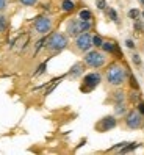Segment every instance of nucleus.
<instances>
[{"label": "nucleus", "mask_w": 144, "mask_h": 155, "mask_svg": "<svg viewBox=\"0 0 144 155\" xmlns=\"http://www.w3.org/2000/svg\"><path fill=\"white\" fill-rule=\"evenodd\" d=\"M130 74V71L127 68L121 66L119 63H111L108 66L106 72H105V78H106V83L111 85V86H122L125 81H127V77Z\"/></svg>", "instance_id": "f257e3e1"}, {"label": "nucleus", "mask_w": 144, "mask_h": 155, "mask_svg": "<svg viewBox=\"0 0 144 155\" xmlns=\"http://www.w3.org/2000/svg\"><path fill=\"white\" fill-rule=\"evenodd\" d=\"M69 45V36L66 33H60L55 31L50 36H47V42H46V49L52 53V55H57L61 50H64Z\"/></svg>", "instance_id": "f03ea898"}, {"label": "nucleus", "mask_w": 144, "mask_h": 155, "mask_svg": "<svg viewBox=\"0 0 144 155\" xmlns=\"http://www.w3.org/2000/svg\"><path fill=\"white\" fill-rule=\"evenodd\" d=\"M83 63L91 69H100L106 64V53L100 50H88L85 52Z\"/></svg>", "instance_id": "7ed1b4c3"}, {"label": "nucleus", "mask_w": 144, "mask_h": 155, "mask_svg": "<svg viewBox=\"0 0 144 155\" xmlns=\"http://www.w3.org/2000/svg\"><path fill=\"white\" fill-rule=\"evenodd\" d=\"M102 81V74L100 72H88V74H83L82 77V85H80V91L85 94L94 91Z\"/></svg>", "instance_id": "20e7f679"}, {"label": "nucleus", "mask_w": 144, "mask_h": 155, "mask_svg": "<svg viewBox=\"0 0 144 155\" xmlns=\"http://www.w3.org/2000/svg\"><path fill=\"white\" fill-rule=\"evenodd\" d=\"M52 27H53V21L50 19L49 16H38L34 17L33 21V30L38 33V35H49L52 31Z\"/></svg>", "instance_id": "39448f33"}, {"label": "nucleus", "mask_w": 144, "mask_h": 155, "mask_svg": "<svg viewBox=\"0 0 144 155\" xmlns=\"http://www.w3.org/2000/svg\"><path fill=\"white\" fill-rule=\"evenodd\" d=\"M75 49L80 50V52H88L93 49V35L89 31H85V33H80L78 36H75Z\"/></svg>", "instance_id": "423d86ee"}, {"label": "nucleus", "mask_w": 144, "mask_h": 155, "mask_svg": "<svg viewBox=\"0 0 144 155\" xmlns=\"http://www.w3.org/2000/svg\"><path fill=\"white\" fill-rule=\"evenodd\" d=\"M142 114L138 111V110H130L125 113V125L132 130H136L142 125Z\"/></svg>", "instance_id": "0eeeda50"}, {"label": "nucleus", "mask_w": 144, "mask_h": 155, "mask_svg": "<svg viewBox=\"0 0 144 155\" xmlns=\"http://www.w3.org/2000/svg\"><path fill=\"white\" fill-rule=\"evenodd\" d=\"M116 125H118V119H116V114H108V116L102 117V119L96 124V130H97V132H100V133H103V132H110V130L114 129Z\"/></svg>", "instance_id": "6e6552de"}, {"label": "nucleus", "mask_w": 144, "mask_h": 155, "mask_svg": "<svg viewBox=\"0 0 144 155\" xmlns=\"http://www.w3.org/2000/svg\"><path fill=\"white\" fill-rule=\"evenodd\" d=\"M80 33H85L83 28H82V21L78 19H69L67 24H66V35L67 36H72V38H75V36H78Z\"/></svg>", "instance_id": "1a4fd4ad"}, {"label": "nucleus", "mask_w": 144, "mask_h": 155, "mask_svg": "<svg viewBox=\"0 0 144 155\" xmlns=\"http://www.w3.org/2000/svg\"><path fill=\"white\" fill-rule=\"evenodd\" d=\"M105 53H110V55H116L119 60L124 57L122 55V50L119 49V45L116 44L114 41H103V44H102V47H100Z\"/></svg>", "instance_id": "9d476101"}, {"label": "nucleus", "mask_w": 144, "mask_h": 155, "mask_svg": "<svg viewBox=\"0 0 144 155\" xmlns=\"http://www.w3.org/2000/svg\"><path fill=\"white\" fill-rule=\"evenodd\" d=\"M85 74V63L82 61V63H75V64H72V68L67 71V77H70V78H80Z\"/></svg>", "instance_id": "9b49d317"}, {"label": "nucleus", "mask_w": 144, "mask_h": 155, "mask_svg": "<svg viewBox=\"0 0 144 155\" xmlns=\"http://www.w3.org/2000/svg\"><path fill=\"white\" fill-rule=\"evenodd\" d=\"M52 57H53V55H50L47 60H44V61L41 63V64H39L38 68H36V71L33 72V77H41V75L46 74V72H47V63H49V60H50Z\"/></svg>", "instance_id": "f8f14e48"}, {"label": "nucleus", "mask_w": 144, "mask_h": 155, "mask_svg": "<svg viewBox=\"0 0 144 155\" xmlns=\"http://www.w3.org/2000/svg\"><path fill=\"white\" fill-rule=\"evenodd\" d=\"M66 75H61V77H57V78H53L50 83H49V86H47V89H46V93H44V96H50L52 93H53V89H55L58 85H60V81L64 78Z\"/></svg>", "instance_id": "ddd939ff"}, {"label": "nucleus", "mask_w": 144, "mask_h": 155, "mask_svg": "<svg viewBox=\"0 0 144 155\" xmlns=\"http://www.w3.org/2000/svg\"><path fill=\"white\" fill-rule=\"evenodd\" d=\"M60 10H61L63 13H72V11L75 10V3L72 2V0H63Z\"/></svg>", "instance_id": "4468645a"}, {"label": "nucleus", "mask_w": 144, "mask_h": 155, "mask_svg": "<svg viewBox=\"0 0 144 155\" xmlns=\"http://www.w3.org/2000/svg\"><path fill=\"white\" fill-rule=\"evenodd\" d=\"M111 100L114 104H119V102H125V93L122 89H116L114 93H111Z\"/></svg>", "instance_id": "2eb2a0df"}, {"label": "nucleus", "mask_w": 144, "mask_h": 155, "mask_svg": "<svg viewBox=\"0 0 144 155\" xmlns=\"http://www.w3.org/2000/svg\"><path fill=\"white\" fill-rule=\"evenodd\" d=\"M78 19L80 21H93V11L88 10V8H83V10L78 11Z\"/></svg>", "instance_id": "dca6fc26"}, {"label": "nucleus", "mask_w": 144, "mask_h": 155, "mask_svg": "<svg viewBox=\"0 0 144 155\" xmlns=\"http://www.w3.org/2000/svg\"><path fill=\"white\" fill-rule=\"evenodd\" d=\"M125 113H127V105H125V102L114 104V114L116 116H125Z\"/></svg>", "instance_id": "f3484780"}, {"label": "nucleus", "mask_w": 144, "mask_h": 155, "mask_svg": "<svg viewBox=\"0 0 144 155\" xmlns=\"http://www.w3.org/2000/svg\"><path fill=\"white\" fill-rule=\"evenodd\" d=\"M139 146H141L139 143H127L122 149H119V152L121 153H129V152H133L135 149H138Z\"/></svg>", "instance_id": "a211bd4d"}, {"label": "nucleus", "mask_w": 144, "mask_h": 155, "mask_svg": "<svg viewBox=\"0 0 144 155\" xmlns=\"http://www.w3.org/2000/svg\"><path fill=\"white\" fill-rule=\"evenodd\" d=\"M106 16L110 17V21H113L114 24H119V16H118V11L114 8H106Z\"/></svg>", "instance_id": "6ab92c4d"}, {"label": "nucleus", "mask_w": 144, "mask_h": 155, "mask_svg": "<svg viewBox=\"0 0 144 155\" xmlns=\"http://www.w3.org/2000/svg\"><path fill=\"white\" fill-rule=\"evenodd\" d=\"M8 31V17L0 13V33H6Z\"/></svg>", "instance_id": "aec40b11"}, {"label": "nucleus", "mask_w": 144, "mask_h": 155, "mask_svg": "<svg viewBox=\"0 0 144 155\" xmlns=\"http://www.w3.org/2000/svg\"><path fill=\"white\" fill-rule=\"evenodd\" d=\"M46 42H47V36L46 35H44V38H41L39 41H36V44H34V55H36V53H39V50L42 47H46Z\"/></svg>", "instance_id": "412c9836"}, {"label": "nucleus", "mask_w": 144, "mask_h": 155, "mask_svg": "<svg viewBox=\"0 0 144 155\" xmlns=\"http://www.w3.org/2000/svg\"><path fill=\"white\" fill-rule=\"evenodd\" d=\"M103 38L100 35H93V47H96V49H100L102 47V44H103Z\"/></svg>", "instance_id": "4be33fe9"}, {"label": "nucleus", "mask_w": 144, "mask_h": 155, "mask_svg": "<svg viewBox=\"0 0 144 155\" xmlns=\"http://www.w3.org/2000/svg\"><path fill=\"white\" fill-rule=\"evenodd\" d=\"M127 80H129V83H130L132 89H139V83H138V80H136V77H135V75L132 74V72H130V74H129Z\"/></svg>", "instance_id": "5701e85b"}, {"label": "nucleus", "mask_w": 144, "mask_h": 155, "mask_svg": "<svg viewBox=\"0 0 144 155\" xmlns=\"http://www.w3.org/2000/svg\"><path fill=\"white\" fill-rule=\"evenodd\" d=\"M141 93H139V89H135L133 93H130V102L132 104H138L139 100H141Z\"/></svg>", "instance_id": "b1692460"}, {"label": "nucleus", "mask_w": 144, "mask_h": 155, "mask_svg": "<svg viewBox=\"0 0 144 155\" xmlns=\"http://www.w3.org/2000/svg\"><path fill=\"white\" fill-rule=\"evenodd\" d=\"M127 16L130 17L132 21H136V19H139V17H141V11L136 10V8H132V10H129Z\"/></svg>", "instance_id": "393cba45"}, {"label": "nucleus", "mask_w": 144, "mask_h": 155, "mask_svg": "<svg viewBox=\"0 0 144 155\" xmlns=\"http://www.w3.org/2000/svg\"><path fill=\"white\" fill-rule=\"evenodd\" d=\"M132 63L136 68H141L142 66V60H141V57L138 55V53H133V55H132Z\"/></svg>", "instance_id": "a878e982"}, {"label": "nucleus", "mask_w": 144, "mask_h": 155, "mask_svg": "<svg viewBox=\"0 0 144 155\" xmlns=\"http://www.w3.org/2000/svg\"><path fill=\"white\" fill-rule=\"evenodd\" d=\"M135 24H133V28H135V31L136 33H141L142 30H144V24L139 21V19H136V21H133Z\"/></svg>", "instance_id": "bb28decb"}, {"label": "nucleus", "mask_w": 144, "mask_h": 155, "mask_svg": "<svg viewBox=\"0 0 144 155\" xmlns=\"http://www.w3.org/2000/svg\"><path fill=\"white\" fill-rule=\"evenodd\" d=\"M22 6H34V5H38L39 0H17Z\"/></svg>", "instance_id": "cd10ccee"}, {"label": "nucleus", "mask_w": 144, "mask_h": 155, "mask_svg": "<svg viewBox=\"0 0 144 155\" xmlns=\"http://www.w3.org/2000/svg\"><path fill=\"white\" fill-rule=\"evenodd\" d=\"M96 6H97V10H100V11H105L108 5H106V0H96Z\"/></svg>", "instance_id": "c85d7f7f"}, {"label": "nucleus", "mask_w": 144, "mask_h": 155, "mask_svg": "<svg viewBox=\"0 0 144 155\" xmlns=\"http://www.w3.org/2000/svg\"><path fill=\"white\" fill-rule=\"evenodd\" d=\"M125 47L130 49V50H135V47H136V45H135V41H133V39L127 38V39H125Z\"/></svg>", "instance_id": "c756f323"}, {"label": "nucleus", "mask_w": 144, "mask_h": 155, "mask_svg": "<svg viewBox=\"0 0 144 155\" xmlns=\"http://www.w3.org/2000/svg\"><path fill=\"white\" fill-rule=\"evenodd\" d=\"M136 110H138V111H139V113L144 116V100H142V99H141L139 102L136 104Z\"/></svg>", "instance_id": "7c9ffc66"}, {"label": "nucleus", "mask_w": 144, "mask_h": 155, "mask_svg": "<svg viewBox=\"0 0 144 155\" xmlns=\"http://www.w3.org/2000/svg\"><path fill=\"white\" fill-rule=\"evenodd\" d=\"M8 8V0H0V13H3Z\"/></svg>", "instance_id": "2f4dec72"}, {"label": "nucleus", "mask_w": 144, "mask_h": 155, "mask_svg": "<svg viewBox=\"0 0 144 155\" xmlns=\"http://www.w3.org/2000/svg\"><path fill=\"white\" fill-rule=\"evenodd\" d=\"M42 6H44V10H47V11L50 10V5H49V3H46V5H42Z\"/></svg>", "instance_id": "473e14b6"}, {"label": "nucleus", "mask_w": 144, "mask_h": 155, "mask_svg": "<svg viewBox=\"0 0 144 155\" xmlns=\"http://www.w3.org/2000/svg\"><path fill=\"white\" fill-rule=\"evenodd\" d=\"M139 2H141V5H142V6H144V0H139Z\"/></svg>", "instance_id": "72a5a7b5"}, {"label": "nucleus", "mask_w": 144, "mask_h": 155, "mask_svg": "<svg viewBox=\"0 0 144 155\" xmlns=\"http://www.w3.org/2000/svg\"><path fill=\"white\" fill-rule=\"evenodd\" d=\"M141 16H142V17H144V11H142V13H141Z\"/></svg>", "instance_id": "f704fd0d"}]
</instances>
